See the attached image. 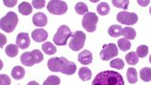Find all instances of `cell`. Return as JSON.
<instances>
[{"instance_id":"obj_1","label":"cell","mask_w":151,"mask_h":85,"mask_svg":"<svg viewBox=\"0 0 151 85\" xmlns=\"http://www.w3.org/2000/svg\"><path fill=\"white\" fill-rule=\"evenodd\" d=\"M47 67L52 72H60L71 76L76 73L77 65L73 61H70L63 57H55L47 61Z\"/></svg>"},{"instance_id":"obj_2","label":"cell","mask_w":151,"mask_h":85,"mask_svg":"<svg viewBox=\"0 0 151 85\" xmlns=\"http://www.w3.org/2000/svg\"><path fill=\"white\" fill-rule=\"evenodd\" d=\"M92 85H125L124 79L116 71H103L93 79Z\"/></svg>"},{"instance_id":"obj_3","label":"cell","mask_w":151,"mask_h":85,"mask_svg":"<svg viewBox=\"0 0 151 85\" xmlns=\"http://www.w3.org/2000/svg\"><path fill=\"white\" fill-rule=\"evenodd\" d=\"M18 16L15 12H9L0 19V28L5 32H12L17 26Z\"/></svg>"},{"instance_id":"obj_4","label":"cell","mask_w":151,"mask_h":85,"mask_svg":"<svg viewBox=\"0 0 151 85\" xmlns=\"http://www.w3.org/2000/svg\"><path fill=\"white\" fill-rule=\"evenodd\" d=\"M70 37H72V32L67 26H60L58 31L54 35L53 41L57 45H65Z\"/></svg>"},{"instance_id":"obj_5","label":"cell","mask_w":151,"mask_h":85,"mask_svg":"<svg viewBox=\"0 0 151 85\" xmlns=\"http://www.w3.org/2000/svg\"><path fill=\"white\" fill-rule=\"evenodd\" d=\"M68 9V6L66 2L60 1V0H51L47 4V11L52 14L61 15L64 14Z\"/></svg>"},{"instance_id":"obj_6","label":"cell","mask_w":151,"mask_h":85,"mask_svg":"<svg viewBox=\"0 0 151 85\" xmlns=\"http://www.w3.org/2000/svg\"><path fill=\"white\" fill-rule=\"evenodd\" d=\"M86 40V35L82 31H76L71 37V41L69 42V47L74 51H78L82 48Z\"/></svg>"},{"instance_id":"obj_7","label":"cell","mask_w":151,"mask_h":85,"mask_svg":"<svg viewBox=\"0 0 151 85\" xmlns=\"http://www.w3.org/2000/svg\"><path fill=\"white\" fill-rule=\"evenodd\" d=\"M98 22V17L93 12H87L82 19V27L88 32H93L96 30V24Z\"/></svg>"},{"instance_id":"obj_8","label":"cell","mask_w":151,"mask_h":85,"mask_svg":"<svg viewBox=\"0 0 151 85\" xmlns=\"http://www.w3.org/2000/svg\"><path fill=\"white\" fill-rule=\"evenodd\" d=\"M99 55H100V58L103 61H110L113 59L118 55V48L116 45L113 44V42L105 45Z\"/></svg>"},{"instance_id":"obj_9","label":"cell","mask_w":151,"mask_h":85,"mask_svg":"<svg viewBox=\"0 0 151 85\" xmlns=\"http://www.w3.org/2000/svg\"><path fill=\"white\" fill-rule=\"evenodd\" d=\"M117 21L121 23L122 25H127V26H131L136 24L138 21V16L134 12H127L126 11L121 12L117 14Z\"/></svg>"},{"instance_id":"obj_10","label":"cell","mask_w":151,"mask_h":85,"mask_svg":"<svg viewBox=\"0 0 151 85\" xmlns=\"http://www.w3.org/2000/svg\"><path fill=\"white\" fill-rule=\"evenodd\" d=\"M16 45L18 47H20L22 49L27 48L30 45V39L29 35L26 32H21L19 33L16 37Z\"/></svg>"},{"instance_id":"obj_11","label":"cell","mask_w":151,"mask_h":85,"mask_svg":"<svg viewBox=\"0 0 151 85\" xmlns=\"http://www.w3.org/2000/svg\"><path fill=\"white\" fill-rule=\"evenodd\" d=\"M31 37L35 42H42L47 39L48 34H47V32L45 30H42V28H37V30H34L32 31Z\"/></svg>"},{"instance_id":"obj_12","label":"cell","mask_w":151,"mask_h":85,"mask_svg":"<svg viewBox=\"0 0 151 85\" xmlns=\"http://www.w3.org/2000/svg\"><path fill=\"white\" fill-rule=\"evenodd\" d=\"M32 22L36 27H45L47 24V17L45 13L38 12L35 13L32 17Z\"/></svg>"},{"instance_id":"obj_13","label":"cell","mask_w":151,"mask_h":85,"mask_svg":"<svg viewBox=\"0 0 151 85\" xmlns=\"http://www.w3.org/2000/svg\"><path fill=\"white\" fill-rule=\"evenodd\" d=\"M93 61V54L89 50H83L81 53L78 54V61L81 64L88 65Z\"/></svg>"},{"instance_id":"obj_14","label":"cell","mask_w":151,"mask_h":85,"mask_svg":"<svg viewBox=\"0 0 151 85\" xmlns=\"http://www.w3.org/2000/svg\"><path fill=\"white\" fill-rule=\"evenodd\" d=\"M20 60H21V63L24 65L27 66V67H30V66L35 64V61H34V59H33L31 52H25V53H23Z\"/></svg>"},{"instance_id":"obj_15","label":"cell","mask_w":151,"mask_h":85,"mask_svg":"<svg viewBox=\"0 0 151 85\" xmlns=\"http://www.w3.org/2000/svg\"><path fill=\"white\" fill-rule=\"evenodd\" d=\"M18 11L23 15H28L32 12V6L28 2H22L18 7Z\"/></svg>"},{"instance_id":"obj_16","label":"cell","mask_w":151,"mask_h":85,"mask_svg":"<svg viewBox=\"0 0 151 85\" xmlns=\"http://www.w3.org/2000/svg\"><path fill=\"white\" fill-rule=\"evenodd\" d=\"M122 35L125 37V39L127 40H133L136 37V31L134 28H132L130 27H126L123 28Z\"/></svg>"},{"instance_id":"obj_17","label":"cell","mask_w":151,"mask_h":85,"mask_svg":"<svg viewBox=\"0 0 151 85\" xmlns=\"http://www.w3.org/2000/svg\"><path fill=\"white\" fill-rule=\"evenodd\" d=\"M12 76L14 79H21L24 78V76H25V69L21 66H15V67H13L12 70Z\"/></svg>"},{"instance_id":"obj_18","label":"cell","mask_w":151,"mask_h":85,"mask_svg":"<svg viewBox=\"0 0 151 85\" xmlns=\"http://www.w3.org/2000/svg\"><path fill=\"white\" fill-rule=\"evenodd\" d=\"M122 31H123V28L121 27V26H118V25H113L109 27V30H108L109 35L113 38H117L120 35H122Z\"/></svg>"},{"instance_id":"obj_19","label":"cell","mask_w":151,"mask_h":85,"mask_svg":"<svg viewBox=\"0 0 151 85\" xmlns=\"http://www.w3.org/2000/svg\"><path fill=\"white\" fill-rule=\"evenodd\" d=\"M42 49L46 55H54L57 51L56 46L53 45V44H51L50 42H45V44L42 45Z\"/></svg>"},{"instance_id":"obj_20","label":"cell","mask_w":151,"mask_h":85,"mask_svg":"<svg viewBox=\"0 0 151 85\" xmlns=\"http://www.w3.org/2000/svg\"><path fill=\"white\" fill-rule=\"evenodd\" d=\"M78 76L83 81H87V80L91 79L92 72H91V70L87 67H81L78 71Z\"/></svg>"},{"instance_id":"obj_21","label":"cell","mask_w":151,"mask_h":85,"mask_svg":"<svg viewBox=\"0 0 151 85\" xmlns=\"http://www.w3.org/2000/svg\"><path fill=\"white\" fill-rule=\"evenodd\" d=\"M127 78L130 84H134L138 80V77H137V71L134 68H129L127 71Z\"/></svg>"},{"instance_id":"obj_22","label":"cell","mask_w":151,"mask_h":85,"mask_svg":"<svg viewBox=\"0 0 151 85\" xmlns=\"http://www.w3.org/2000/svg\"><path fill=\"white\" fill-rule=\"evenodd\" d=\"M5 52H6V54L9 57H11V58L16 57L17 54H18V46H17V45H13V44L8 45L6 48H5Z\"/></svg>"},{"instance_id":"obj_23","label":"cell","mask_w":151,"mask_h":85,"mask_svg":"<svg viewBox=\"0 0 151 85\" xmlns=\"http://www.w3.org/2000/svg\"><path fill=\"white\" fill-rule=\"evenodd\" d=\"M96 11L99 14H100V15L105 16L109 12H110V6H109V4L106 2H101V3L98 4V6L96 8Z\"/></svg>"},{"instance_id":"obj_24","label":"cell","mask_w":151,"mask_h":85,"mask_svg":"<svg viewBox=\"0 0 151 85\" xmlns=\"http://www.w3.org/2000/svg\"><path fill=\"white\" fill-rule=\"evenodd\" d=\"M140 78L142 80L145 82H148L151 80V68L149 67H144L140 71Z\"/></svg>"},{"instance_id":"obj_25","label":"cell","mask_w":151,"mask_h":85,"mask_svg":"<svg viewBox=\"0 0 151 85\" xmlns=\"http://www.w3.org/2000/svg\"><path fill=\"white\" fill-rule=\"evenodd\" d=\"M126 61L129 64L135 65L136 63H138L139 57H138V55H137L136 52H129V54L126 55Z\"/></svg>"},{"instance_id":"obj_26","label":"cell","mask_w":151,"mask_h":85,"mask_svg":"<svg viewBox=\"0 0 151 85\" xmlns=\"http://www.w3.org/2000/svg\"><path fill=\"white\" fill-rule=\"evenodd\" d=\"M131 46V42L129 40H127L125 38H122V39L118 40V47L122 50V51H127L130 48Z\"/></svg>"},{"instance_id":"obj_27","label":"cell","mask_w":151,"mask_h":85,"mask_svg":"<svg viewBox=\"0 0 151 85\" xmlns=\"http://www.w3.org/2000/svg\"><path fill=\"white\" fill-rule=\"evenodd\" d=\"M75 9H76V12L78 14H86L88 12V7L87 5L83 3V2H78L76 4V7H75Z\"/></svg>"},{"instance_id":"obj_28","label":"cell","mask_w":151,"mask_h":85,"mask_svg":"<svg viewBox=\"0 0 151 85\" xmlns=\"http://www.w3.org/2000/svg\"><path fill=\"white\" fill-rule=\"evenodd\" d=\"M111 3L114 7L119 8L122 9H127L129 7V0H111Z\"/></svg>"},{"instance_id":"obj_29","label":"cell","mask_w":151,"mask_h":85,"mask_svg":"<svg viewBox=\"0 0 151 85\" xmlns=\"http://www.w3.org/2000/svg\"><path fill=\"white\" fill-rule=\"evenodd\" d=\"M60 79L59 77H57V76H49L45 80L42 85H60Z\"/></svg>"},{"instance_id":"obj_30","label":"cell","mask_w":151,"mask_h":85,"mask_svg":"<svg viewBox=\"0 0 151 85\" xmlns=\"http://www.w3.org/2000/svg\"><path fill=\"white\" fill-rule=\"evenodd\" d=\"M136 53H137V55H138L139 58H145V57H146L148 54V47L145 45H139L138 47H137Z\"/></svg>"},{"instance_id":"obj_31","label":"cell","mask_w":151,"mask_h":85,"mask_svg":"<svg viewBox=\"0 0 151 85\" xmlns=\"http://www.w3.org/2000/svg\"><path fill=\"white\" fill-rule=\"evenodd\" d=\"M110 66H111V68H115V69L120 70V69L124 68L125 63L121 59H114V60H112L110 63Z\"/></svg>"},{"instance_id":"obj_32","label":"cell","mask_w":151,"mask_h":85,"mask_svg":"<svg viewBox=\"0 0 151 85\" xmlns=\"http://www.w3.org/2000/svg\"><path fill=\"white\" fill-rule=\"evenodd\" d=\"M31 53H32V56H33V59H34V61H35V63H40L41 61L44 60V55L42 54V52L40 50H33L31 51Z\"/></svg>"},{"instance_id":"obj_33","label":"cell","mask_w":151,"mask_h":85,"mask_svg":"<svg viewBox=\"0 0 151 85\" xmlns=\"http://www.w3.org/2000/svg\"><path fill=\"white\" fill-rule=\"evenodd\" d=\"M0 85H11V79L8 75H0Z\"/></svg>"},{"instance_id":"obj_34","label":"cell","mask_w":151,"mask_h":85,"mask_svg":"<svg viewBox=\"0 0 151 85\" xmlns=\"http://www.w3.org/2000/svg\"><path fill=\"white\" fill-rule=\"evenodd\" d=\"M45 5V0H33L32 1V6L35 9H42Z\"/></svg>"},{"instance_id":"obj_35","label":"cell","mask_w":151,"mask_h":85,"mask_svg":"<svg viewBox=\"0 0 151 85\" xmlns=\"http://www.w3.org/2000/svg\"><path fill=\"white\" fill-rule=\"evenodd\" d=\"M3 2L5 4V6L12 8V7L15 6L18 1H17V0H3Z\"/></svg>"},{"instance_id":"obj_36","label":"cell","mask_w":151,"mask_h":85,"mask_svg":"<svg viewBox=\"0 0 151 85\" xmlns=\"http://www.w3.org/2000/svg\"><path fill=\"white\" fill-rule=\"evenodd\" d=\"M137 2H138V4L140 5V6H143V7H145L147 6V5L149 4V0H145V1H143V0H137Z\"/></svg>"},{"instance_id":"obj_37","label":"cell","mask_w":151,"mask_h":85,"mask_svg":"<svg viewBox=\"0 0 151 85\" xmlns=\"http://www.w3.org/2000/svg\"><path fill=\"white\" fill-rule=\"evenodd\" d=\"M1 38H2V44H1V46H3L5 42H6V37H5V36L2 34V35H1Z\"/></svg>"},{"instance_id":"obj_38","label":"cell","mask_w":151,"mask_h":85,"mask_svg":"<svg viewBox=\"0 0 151 85\" xmlns=\"http://www.w3.org/2000/svg\"><path fill=\"white\" fill-rule=\"evenodd\" d=\"M27 85H39V83H38V82H36V81H34V80H33V81L28 82V83H27Z\"/></svg>"},{"instance_id":"obj_39","label":"cell","mask_w":151,"mask_h":85,"mask_svg":"<svg viewBox=\"0 0 151 85\" xmlns=\"http://www.w3.org/2000/svg\"><path fill=\"white\" fill-rule=\"evenodd\" d=\"M149 61H150V63H151V55H150V57H149Z\"/></svg>"},{"instance_id":"obj_40","label":"cell","mask_w":151,"mask_h":85,"mask_svg":"<svg viewBox=\"0 0 151 85\" xmlns=\"http://www.w3.org/2000/svg\"><path fill=\"white\" fill-rule=\"evenodd\" d=\"M149 13H150V14H151V8H150V9H149Z\"/></svg>"}]
</instances>
